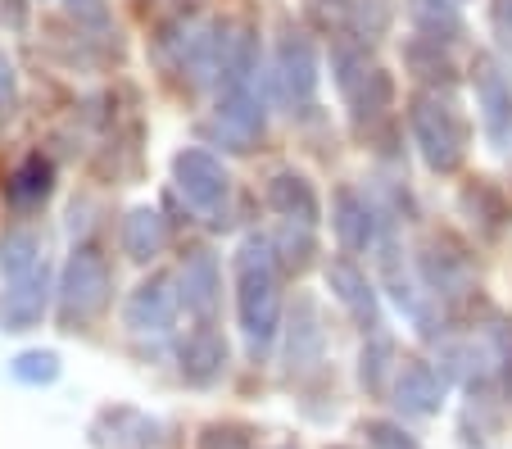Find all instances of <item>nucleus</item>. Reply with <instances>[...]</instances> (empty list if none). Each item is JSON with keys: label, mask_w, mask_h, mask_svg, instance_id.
I'll return each mask as SVG.
<instances>
[{"label": "nucleus", "mask_w": 512, "mask_h": 449, "mask_svg": "<svg viewBox=\"0 0 512 449\" xmlns=\"http://www.w3.org/2000/svg\"><path fill=\"white\" fill-rule=\"evenodd\" d=\"M55 372H59L55 354H23V359L14 363V377L19 381H55Z\"/></svg>", "instance_id": "obj_6"}, {"label": "nucleus", "mask_w": 512, "mask_h": 449, "mask_svg": "<svg viewBox=\"0 0 512 449\" xmlns=\"http://www.w3.org/2000/svg\"><path fill=\"white\" fill-rule=\"evenodd\" d=\"M164 286H145V295H136V304H132V327H164L168 323V313H173V300L168 295H159Z\"/></svg>", "instance_id": "obj_5"}, {"label": "nucleus", "mask_w": 512, "mask_h": 449, "mask_svg": "<svg viewBox=\"0 0 512 449\" xmlns=\"http://www.w3.org/2000/svg\"><path fill=\"white\" fill-rule=\"evenodd\" d=\"M32 236H14L5 250H0V268H10V273H23V268L32 264Z\"/></svg>", "instance_id": "obj_7"}, {"label": "nucleus", "mask_w": 512, "mask_h": 449, "mask_svg": "<svg viewBox=\"0 0 512 449\" xmlns=\"http://www.w3.org/2000/svg\"><path fill=\"white\" fill-rule=\"evenodd\" d=\"M508 386H512V381H508Z\"/></svg>", "instance_id": "obj_10"}, {"label": "nucleus", "mask_w": 512, "mask_h": 449, "mask_svg": "<svg viewBox=\"0 0 512 449\" xmlns=\"http://www.w3.org/2000/svg\"><path fill=\"white\" fill-rule=\"evenodd\" d=\"M435 400H440V386H435L431 368H422V363L404 368V377H399V409H408V413H431Z\"/></svg>", "instance_id": "obj_2"}, {"label": "nucleus", "mask_w": 512, "mask_h": 449, "mask_svg": "<svg viewBox=\"0 0 512 449\" xmlns=\"http://www.w3.org/2000/svg\"><path fill=\"white\" fill-rule=\"evenodd\" d=\"M499 23H503V28L512 23V0H499Z\"/></svg>", "instance_id": "obj_9"}, {"label": "nucleus", "mask_w": 512, "mask_h": 449, "mask_svg": "<svg viewBox=\"0 0 512 449\" xmlns=\"http://www.w3.org/2000/svg\"><path fill=\"white\" fill-rule=\"evenodd\" d=\"M100 291H105V273L91 259H78V264L68 268V286H64L68 313H91L100 304Z\"/></svg>", "instance_id": "obj_1"}, {"label": "nucleus", "mask_w": 512, "mask_h": 449, "mask_svg": "<svg viewBox=\"0 0 512 449\" xmlns=\"http://www.w3.org/2000/svg\"><path fill=\"white\" fill-rule=\"evenodd\" d=\"M41 304H46V295H37V286H19V291H10L5 304H0V323L10 327V332H23L41 313Z\"/></svg>", "instance_id": "obj_4"}, {"label": "nucleus", "mask_w": 512, "mask_h": 449, "mask_svg": "<svg viewBox=\"0 0 512 449\" xmlns=\"http://www.w3.org/2000/svg\"><path fill=\"white\" fill-rule=\"evenodd\" d=\"M182 359H186L182 363L186 377H191V381H209L213 372L223 368V345L213 341V336H195V341L182 350Z\"/></svg>", "instance_id": "obj_3"}, {"label": "nucleus", "mask_w": 512, "mask_h": 449, "mask_svg": "<svg viewBox=\"0 0 512 449\" xmlns=\"http://www.w3.org/2000/svg\"><path fill=\"white\" fill-rule=\"evenodd\" d=\"M368 436H372V445H377V449H417L413 440L404 436V431L386 427V422H372V427H368Z\"/></svg>", "instance_id": "obj_8"}]
</instances>
